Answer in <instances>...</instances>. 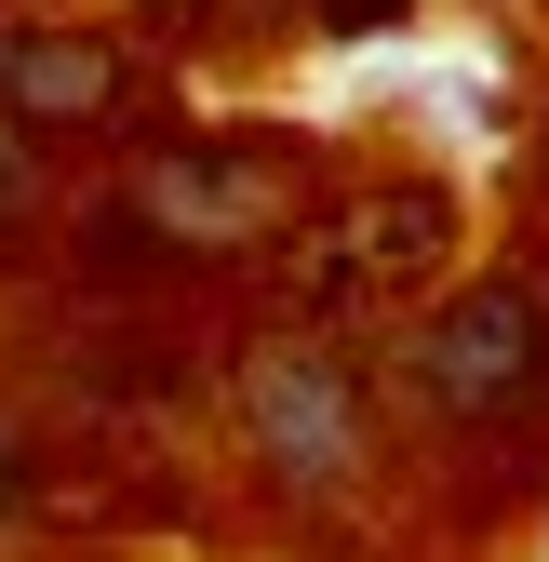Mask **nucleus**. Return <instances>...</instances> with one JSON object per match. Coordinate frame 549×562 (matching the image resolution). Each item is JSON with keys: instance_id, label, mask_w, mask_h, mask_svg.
<instances>
[{"instance_id": "2", "label": "nucleus", "mask_w": 549, "mask_h": 562, "mask_svg": "<svg viewBox=\"0 0 549 562\" xmlns=\"http://www.w3.org/2000/svg\"><path fill=\"white\" fill-rule=\"evenodd\" d=\"M161 27H175V41H201V27L228 41V27H255V0H161Z\"/></svg>"}, {"instance_id": "1", "label": "nucleus", "mask_w": 549, "mask_h": 562, "mask_svg": "<svg viewBox=\"0 0 549 562\" xmlns=\"http://www.w3.org/2000/svg\"><path fill=\"white\" fill-rule=\"evenodd\" d=\"M536 362H549V308L523 295V281H483V295H456V308L429 322V348H416L429 402H456V415L523 402V389H536Z\"/></svg>"}]
</instances>
